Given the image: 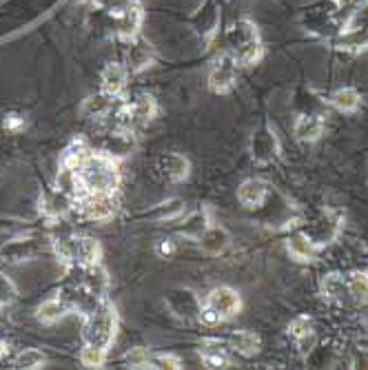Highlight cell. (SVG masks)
Listing matches in <instances>:
<instances>
[{
    "label": "cell",
    "mask_w": 368,
    "mask_h": 370,
    "mask_svg": "<svg viewBox=\"0 0 368 370\" xmlns=\"http://www.w3.org/2000/svg\"><path fill=\"white\" fill-rule=\"evenodd\" d=\"M115 162L104 153H89L85 162L76 169V186L91 193H113L118 188Z\"/></svg>",
    "instance_id": "obj_1"
},
{
    "label": "cell",
    "mask_w": 368,
    "mask_h": 370,
    "mask_svg": "<svg viewBox=\"0 0 368 370\" xmlns=\"http://www.w3.org/2000/svg\"><path fill=\"white\" fill-rule=\"evenodd\" d=\"M238 311H240V295L229 286H220L211 290V295L206 297L200 311V320L208 326H213L229 320Z\"/></svg>",
    "instance_id": "obj_2"
},
{
    "label": "cell",
    "mask_w": 368,
    "mask_h": 370,
    "mask_svg": "<svg viewBox=\"0 0 368 370\" xmlns=\"http://www.w3.org/2000/svg\"><path fill=\"white\" fill-rule=\"evenodd\" d=\"M115 333V311L109 304H102L100 309L94 313H89L87 317V326H85V339L87 343H94V346L107 348Z\"/></svg>",
    "instance_id": "obj_3"
},
{
    "label": "cell",
    "mask_w": 368,
    "mask_h": 370,
    "mask_svg": "<svg viewBox=\"0 0 368 370\" xmlns=\"http://www.w3.org/2000/svg\"><path fill=\"white\" fill-rule=\"evenodd\" d=\"M231 43L235 51V62H240V65H253L255 60H260L262 47L257 43V31L251 22L235 24V29L231 31Z\"/></svg>",
    "instance_id": "obj_4"
},
{
    "label": "cell",
    "mask_w": 368,
    "mask_h": 370,
    "mask_svg": "<svg viewBox=\"0 0 368 370\" xmlns=\"http://www.w3.org/2000/svg\"><path fill=\"white\" fill-rule=\"evenodd\" d=\"M56 251L62 260H71L83 266H94L100 260V244L91 237L83 239H60Z\"/></svg>",
    "instance_id": "obj_5"
},
{
    "label": "cell",
    "mask_w": 368,
    "mask_h": 370,
    "mask_svg": "<svg viewBox=\"0 0 368 370\" xmlns=\"http://www.w3.org/2000/svg\"><path fill=\"white\" fill-rule=\"evenodd\" d=\"M83 209L89 220H107L115 213L113 193H91L83 202Z\"/></svg>",
    "instance_id": "obj_6"
},
{
    "label": "cell",
    "mask_w": 368,
    "mask_h": 370,
    "mask_svg": "<svg viewBox=\"0 0 368 370\" xmlns=\"http://www.w3.org/2000/svg\"><path fill=\"white\" fill-rule=\"evenodd\" d=\"M153 116H155V100L151 96H138L134 102H129V105L120 111V118L127 124L151 120Z\"/></svg>",
    "instance_id": "obj_7"
},
{
    "label": "cell",
    "mask_w": 368,
    "mask_h": 370,
    "mask_svg": "<svg viewBox=\"0 0 368 370\" xmlns=\"http://www.w3.org/2000/svg\"><path fill=\"white\" fill-rule=\"evenodd\" d=\"M233 82H235V58H222L218 65L211 69L208 84H211L213 91L225 94L233 87Z\"/></svg>",
    "instance_id": "obj_8"
},
{
    "label": "cell",
    "mask_w": 368,
    "mask_h": 370,
    "mask_svg": "<svg viewBox=\"0 0 368 370\" xmlns=\"http://www.w3.org/2000/svg\"><path fill=\"white\" fill-rule=\"evenodd\" d=\"M157 169L171 182H180L189 175V160L180 153H167L157 160Z\"/></svg>",
    "instance_id": "obj_9"
},
{
    "label": "cell",
    "mask_w": 368,
    "mask_h": 370,
    "mask_svg": "<svg viewBox=\"0 0 368 370\" xmlns=\"http://www.w3.org/2000/svg\"><path fill=\"white\" fill-rule=\"evenodd\" d=\"M198 239H200V249L206 255H220L231 244V235L227 233V228H222V226H208Z\"/></svg>",
    "instance_id": "obj_10"
},
{
    "label": "cell",
    "mask_w": 368,
    "mask_h": 370,
    "mask_svg": "<svg viewBox=\"0 0 368 370\" xmlns=\"http://www.w3.org/2000/svg\"><path fill=\"white\" fill-rule=\"evenodd\" d=\"M200 357L206 368H227L229 366V355L225 343L218 339H204L200 343Z\"/></svg>",
    "instance_id": "obj_11"
},
{
    "label": "cell",
    "mask_w": 368,
    "mask_h": 370,
    "mask_svg": "<svg viewBox=\"0 0 368 370\" xmlns=\"http://www.w3.org/2000/svg\"><path fill=\"white\" fill-rule=\"evenodd\" d=\"M125 82H127V69L122 65L111 62V65L104 67V71H102V91L104 94L115 98L125 89Z\"/></svg>",
    "instance_id": "obj_12"
},
{
    "label": "cell",
    "mask_w": 368,
    "mask_h": 370,
    "mask_svg": "<svg viewBox=\"0 0 368 370\" xmlns=\"http://www.w3.org/2000/svg\"><path fill=\"white\" fill-rule=\"evenodd\" d=\"M295 138L304 140V142H313L318 140L324 131V120L320 116H299L295 122Z\"/></svg>",
    "instance_id": "obj_13"
},
{
    "label": "cell",
    "mask_w": 368,
    "mask_h": 370,
    "mask_svg": "<svg viewBox=\"0 0 368 370\" xmlns=\"http://www.w3.org/2000/svg\"><path fill=\"white\" fill-rule=\"evenodd\" d=\"M238 198L244 207H260L267 198V184L262 180H246L238 191Z\"/></svg>",
    "instance_id": "obj_14"
},
{
    "label": "cell",
    "mask_w": 368,
    "mask_h": 370,
    "mask_svg": "<svg viewBox=\"0 0 368 370\" xmlns=\"http://www.w3.org/2000/svg\"><path fill=\"white\" fill-rule=\"evenodd\" d=\"M231 348H235L244 357H251L260 350V337L251 330H240V333L231 335Z\"/></svg>",
    "instance_id": "obj_15"
},
{
    "label": "cell",
    "mask_w": 368,
    "mask_h": 370,
    "mask_svg": "<svg viewBox=\"0 0 368 370\" xmlns=\"http://www.w3.org/2000/svg\"><path fill=\"white\" fill-rule=\"evenodd\" d=\"M127 62H129V69L131 71H142L144 67H149V62H151V51L149 47L144 45V43H134L129 47L127 51Z\"/></svg>",
    "instance_id": "obj_16"
},
{
    "label": "cell",
    "mask_w": 368,
    "mask_h": 370,
    "mask_svg": "<svg viewBox=\"0 0 368 370\" xmlns=\"http://www.w3.org/2000/svg\"><path fill=\"white\" fill-rule=\"evenodd\" d=\"M288 251H291V255L297 260H313L315 242L304 233H295L291 239H288Z\"/></svg>",
    "instance_id": "obj_17"
},
{
    "label": "cell",
    "mask_w": 368,
    "mask_h": 370,
    "mask_svg": "<svg viewBox=\"0 0 368 370\" xmlns=\"http://www.w3.org/2000/svg\"><path fill=\"white\" fill-rule=\"evenodd\" d=\"M253 156L257 162H269L275 156V138L262 131L253 138Z\"/></svg>",
    "instance_id": "obj_18"
},
{
    "label": "cell",
    "mask_w": 368,
    "mask_h": 370,
    "mask_svg": "<svg viewBox=\"0 0 368 370\" xmlns=\"http://www.w3.org/2000/svg\"><path fill=\"white\" fill-rule=\"evenodd\" d=\"M111 98L109 94H98V96H91L85 100V105H83V116L87 118H94V116H104L109 109H111Z\"/></svg>",
    "instance_id": "obj_19"
},
{
    "label": "cell",
    "mask_w": 368,
    "mask_h": 370,
    "mask_svg": "<svg viewBox=\"0 0 368 370\" xmlns=\"http://www.w3.org/2000/svg\"><path fill=\"white\" fill-rule=\"evenodd\" d=\"M331 102H333V107L339 109L341 113H351V111H355L360 107V94L355 91V89L346 87V89H339V91H335Z\"/></svg>",
    "instance_id": "obj_20"
},
{
    "label": "cell",
    "mask_w": 368,
    "mask_h": 370,
    "mask_svg": "<svg viewBox=\"0 0 368 370\" xmlns=\"http://www.w3.org/2000/svg\"><path fill=\"white\" fill-rule=\"evenodd\" d=\"M322 293L326 297H333V299H339L344 297L348 288H346V279L337 275V273H331V275H324L322 277Z\"/></svg>",
    "instance_id": "obj_21"
},
{
    "label": "cell",
    "mask_w": 368,
    "mask_h": 370,
    "mask_svg": "<svg viewBox=\"0 0 368 370\" xmlns=\"http://www.w3.org/2000/svg\"><path fill=\"white\" fill-rule=\"evenodd\" d=\"M140 22H142V14H140V9L134 7V5H129L125 11H120V31L125 36H134L138 29H140Z\"/></svg>",
    "instance_id": "obj_22"
},
{
    "label": "cell",
    "mask_w": 368,
    "mask_h": 370,
    "mask_svg": "<svg viewBox=\"0 0 368 370\" xmlns=\"http://www.w3.org/2000/svg\"><path fill=\"white\" fill-rule=\"evenodd\" d=\"M69 309H67V304L64 302H60V299H49V302H45L41 309H38V317H41V322H47V324H51V322H58L60 317H64V313H67Z\"/></svg>",
    "instance_id": "obj_23"
},
{
    "label": "cell",
    "mask_w": 368,
    "mask_h": 370,
    "mask_svg": "<svg viewBox=\"0 0 368 370\" xmlns=\"http://www.w3.org/2000/svg\"><path fill=\"white\" fill-rule=\"evenodd\" d=\"M346 288H348V295L364 299L368 297V275L366 273H353L346 279Z\"/></svg>",
    "instance_id": "obj_24"
},
{
    "label": "cell",
    "mask_w": 368,
    "mask_h": 370,
    "mask_svg": "<svg viewBox=\"0 0 368 370\" xmlns=\"http://www.w3.org/2000/svg\"><path fill=\"white\" fill-rule=\"evenodd\" d=\"M104 353H107V348H100V346H94V343H87V346L83 348V353H80V360H83L85 366L96 368V366H102Z\"/></svg>",
    "instance_id": "obj_25"
},
{
    "label": "cell",
    "mask_w": 368,
    "mask_h": 370,
    "mask_svg": "<svg viewBox=\"0 0 368 370\" xmlns=\"http://www.w3.org/2000/svg\"><path fill=\"white\" fill-rule=\"evenodd\" d=\"M43 364H45V355L41 350H36V348L22 350L18 355V360H16L18 368H41Z\"/></svg>",
    "instance_id": "obj_26"
},
{
    "label": "cell",
    "mask_w": 368,
    "mask_h": 370,
    "mask_svg": "<svg viewBox=\"0 0 368 370\" xmlns=\"http://www.w3.org/2000/svg\"><path fill=\"white\" fill-rule=\"evenodd\" d=\"M206 218L202 213H195V215H191V220L182 226V233L184 235H193V237H200L204 231H206Z\"/></svg>",
    "instance_id": "obj_27"
},
{
    "label": "cell",
    "mask_w": 368,
    "mask_h": 370,
    "mask_svg": "<svg viewBox=\"0 0 368 370\" xmlns=\"http://www.w3.org/2000/svg\"><path fill=\"white\" fill-rule=\"evenodd\" d=\"M127 362L134 368H149L151 366V355L144 348H134L127 355Z\"/></svg>",
    "instance_id": "obj_28"
},
{
    "label": "cell",
    "mask_w": 368,
    "mask_h": 370,
    "mask_svg": "<svg viewBox=\"0 0 368 370\" xmlns=\"http://www.w3.org/2000/svg\"><path fill=\"white\" fill-rule=\"evenodd\" d=\"M315 343H318V337H315L313 328L309 330V333H304V335L297 337V348H299L302 355H309V353L315 348Z\"/></svg>",
    "instance_id": "obj_29"
},
{
    "label": "cell",
    "mask_w": 368,
    "mask_h": 370,
    "mask_svg": "<svg viewBox=\"0 0 368 370\" xmlns=\"http://www.w3.org/2000/svg\"><path fill=\"white\" fill-rule=\"evenodd\" d=\"M151 366L153 368H180V362L176 360V357L171 355H157V357H151Z\"/></svg>",
    "instance_id": "obj_30"
},
{
    "label": "cell",
    "mask_w": 368,
    "mask_h": 370,
    "mask_svg": "<svg viewBox=\"0 0 368 370\" xmlns=\"http://www.w3.org/2000/svg\"><path fill=\"white\" fill-rule=\"evenodd\" d=\"M14 295H16V290H14V286H11V282L7 277L0 275V304L11 302V299H14Z\"/></svg>",
    "instance_id": "obj_31"
},
{
    "label": "cell",
    "mask_w": 368,
    "mask_h": 370,
    "mask_svg": "<svg viewBox=\"0 0 368 370\" xmlns=\"http://www.w3.org/2000/svg\"><path fill=\"white\" fill-rule=\"evenodd\" d=\"M311 330V320L309 317H297V320H293V324H291V335L297 339L299 335H304V333H309Z\"/></svg>",
    "instance_id": "obj_32"
},
{
    "label": "cell",
    "mask_w": 368,
    "mask_h": 370,
    "mask_svg": "<svg viewBox=\"0 0 368 370\" xmlns=\"http://www.w3.org/2000/svg\"><path fill=\"white\" fill-rule=\"evenodd\" d=\"M98 5H102L104 9H111V11H125L129 5H134V0H96Z\"/></svg>",
    "instance_id": "obj_33"
},
{
    "label": "cell",
    "mask_w": 368,
    "mask_h": 370,
    "mask_svg": "<svg viewBox=\"0 0 368 370\" xmlns=\"http://www.w3.org/2000/svg\"><path fill=\"white\" fill-rule=\"evenodd\" d=\"M174 242H171V239H162V244L160 246H157V251H160V255H171V253H174Z\"/></svg>",
    "instance_id": "obj_34"
}]
</instances>
